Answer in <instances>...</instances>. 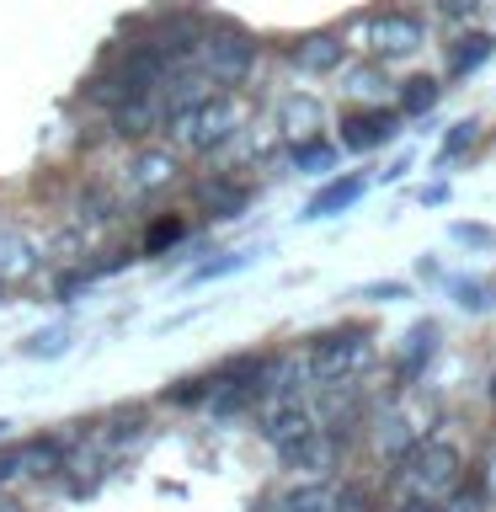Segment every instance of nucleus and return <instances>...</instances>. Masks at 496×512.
Here are the masks:
<instances>
[{"instance_id": "1", "label": "nucleus", "mask_w": 496, "mask_h": 512, "mask_svg": "<svg viewBox=\"0 0 496 512\" xmlns=\"http://www.w3.org/2000/svg\"><path fill=\"white\" fill-rule=\"evenodd\" d=\"M166 134L182 155H219L224 144H235V134H240V102L230 91H214L208 102H198L192 112H182V118H171Z\"/></svg>"}, {"instance_id": "2", "label": "nucleus", "mask_w": 496, "mask_h": 512, "mask_svg": "<svg viewBox=\"0 0 496 512\" xmlns=\"http://www.w3.org/2000/svg\"><path fill=\"white\" fill-rule=\"evenodd\" d=\"M368 363H374V331H363V326L320 331L310 342V352H304V368L320 384H352Z\"/></svg>"}, {"instance_id": "3", "label": "nucleus", "mask_w": 496, "mask_h": 512, "mask_svg": "<svg viewBox=\"0 0 496 512\" xmlns=\"http://www.w3.org/2000/svg\"><path fill=\"white\" fill-rule=\"evenodd\" d=\"M256 64H262V43H256L246 27H235V22H208L203 27L198 70L214 80V86H240Z\"/></svg>"}, {"instance_id": "4", "label": "nucleus", "mask_w": 496, "mask_h": 512, "mask_svg": "<svg viewBox=\"0 0 496 512\" xmlns=\"http://www.w3.org/2000/svg\"><path fill=\"white\" fill-rule=\"evenodd\" d=\"M400 470H406L411 491L427 496V502H438V496H448L464 480V454L448 438H416L411 454L400 459Z\"/></svg>"}, {"instance_id": "5", "label": "nucleus", "mask_w": 496, "mask_h": 512, "mask_svg": "<svg viewBox=\"0 0 496 512\" xmlns=\"http://www.w3.org/2000/svg\"><path fill=\"white\" fill-rule=\"evenodd\" d=\"M176 176H182V150L171 144H134V155L123 160V192L128 198H160Z\"/></svg>"}, {"instance_id": "6", "label": "nucleus", "mask_w": 496, "mask_h": 512, "mask_svg": "<svg viewBox=\"0 0 496 512\" xmlns=\"http://www.w3.org/2000/svg\"><path fill=\"white\" fill-rule=\"evenodd\" d=\"M59 464H64V438H27V443L0 448V491L38 475H59Z\"/></svg>"}, {"instance_id": "7", "label": "nucleus", "mask_w": 496, "mask_h": 512, "mask_svg": "<svg viewBox=\"0 0 496 512\" xmlns=\"http://www.w3.org/2000/svg\"><path fill=\"white\" fill-rule=\"evenodd\" d=\"M427 43V22L416 11H379L374 22H368V48H374V59H411L416 48Z\"/></svg>"}, {"instance_id": "8", "label": "nucleus", "mask_w": 496, "mask_h": 512, "mask_svg": "<svg viewBox=\"0 0 496 512\" xmlns=\"http://www.w3.org/2000/svg\"><path fill=\"white\" fill-rule=\"evenodd\" d=\"M400 112L395 107H384V102H374V107H352V112H342V150L347 155H368V150H379V144H390V139H400Z\"/></svg>"}, {"instance_id": "9", "label": "nucleus", "mask_w": 496, "mask_h": 512, "mask_svg": "<svg viewBox=\"0 0 496 512\" xmlns=\"http://www.w3.org/2000/svg\"><path fill=\"white\" fill-rule=\"evenodd\" d=\"M288 64L310 80H326V75H342L347 70V38L342 32H304V38L288 43Z\"/></svg>"}, {"instance_id": "10", "label": "nucleus", "mask_w": 496, "mask_h": 512, "mask_svg": "<svg viewBox=\"0 0 496 512\" xmlns=\"http://www.w3.org/2000/svg\"><path fill=\"white\" fill-rule=\"evenodd\" d=\"M160 128H166V107H160V96H134V102H123V107L107 112V134L123 139V144H150Z\"/></svg>"}, {"instance_id": "11", "label": "nucleus", "mask_w": 496, "mask_h": 512, "mask_svg": "<svg viewBox=\"0 0 496 512\" xmlns=\"http://www.w3.org/2000/svg\"><path fill=\"white\" fill-rule=\"evenodd\" d=\"M43 267V246L32 240L22 224H0V283H22Z\"/></svg>"}, {"instance_id": "12", "label": "nucleus", "mask_w": 496, "mask_h": 512, "mask_svg": "<svg viewBox=\"0 0 496 512\" xmlns=\"http://www.w3.org/2000/svg\"><path fill=\"white\" fill-rule=\"evenodd\" d=\"M331 459H336V438L326 427H315V432H304L299 443H288V448H278V464L283 470H294V475H310V480H320L331 470Z\"/></svg>"}, {"instance_id": "13", "label": "nucleus", "mask_w": 496, "mask_h": 512, "mask_svg": "<svg viewBox=\"0 0 496 512\" xmlns=\"http://www.w3.org/2000/svg\"><path fill=\"white\" fill-rule=\"evenodd\" d=\"M155 96H160V107H166V123H171V118H182V112H192L198 102H208V96H214V80H208L198 64H187V70H171L166 86H160Z\"/></svg>"}, {"instance_id": "14", "label": "nucleus", "mask_w": 496, "mask_h": 512, "mask_svg": "<svg viewBox=\"0 0 496 512\" xmlns=\"http://www.w3.org/2000/svg\"><path fill=\"white\" fill-rule=\"evenodd\" d=\"M438 342H443V326H438V320H416V326L406 331V342H400V352H395V379L411 384L432 358H438Z\"/></svg>"}, {"instance_id": "15", "label": "nucleus", "mask_w": 496, "mask_h": 512, "mask_svg": "<svg viewBox=\"0 0 496 512\" xmlns=\"http://www.w3.org/2000/svg\"><path fill=\"white\" fill-rule=\"evenodd\" d=\"M304 432H315V411H310V406H299V400H278V406H267L262 438H267L272 454H278V448H288V443H299Z\"/></svg>"}, {"instance_id": "16", "label": "nucleus", "mask_w": 496, "mask_h": 512, "mask_svg": "<svg viewBox=\"0 0 496 512\" xmlns=\"http://www.w3.org/2000/svg\"><path fill=\"white\" fill-rule=\"evenodd\" d=\"M363 192H368L363 176H336V182H326L310 203H304V219H336V214H347V208L363 203Z\"/></svg>"}, {"instance_id": "17", "label": "nucleus", "mask_w": 496, "mask_h": 512, "mask_svg": "<svg viewBox=\"0 0 496 512\" xmlns=\"http://www.w3.org/2000/svg\"><path fill=\"white\" fill-rule=\"evenodd\" d=\"M491 54H496V38H491V32H459V38L448 43V80H464V75L486 70Z\"/></svg>"}, {"instance_id": "18", "label": "nucleus", "mask_w": 496, "mask_h": 512, "mask_svg": "<svg viewBox=\"0 0 496 512\" xmlns=\"http://www.w3.org/2000/svg\"><path fill=\"white\" fill-rule=\"evenodd\" d=\"M203 203H208V219H240L251 203V187L246 182H224V176H214V182H203Z\"/></svg>"}, {"instance_id": "19", "label": "nucleus", "mask_w": 496, "mask_h": 512, "mask_svg": "<svg viewBox=\"0 0 496 512\" xmlns=\"http://www.w3.org/2000/svg\"><path fill=\"white\" fill-rule=\"evenodd\" d=\"M438 96H443V86L432 75H411L395 86V112L400 118H427V112L438 107Z\"/></svg>"}, {"instance_id": "20", "label": "nucleus", "mask_w": 496, "mask_h": 512, "mask_svg": "<svg viewBox=\"0 0 496 512\" xmlns=\"http://www.w3.org/2000/svg\"><path fill=\"white\" fill-rule=\"evenodd\" d=\"M288 166H294L299 176H326L336 171V144L331 139H294V150H288Z\"/></svg>"}, {"instance_id": "21", "label": "nucleus", "mask_w": 496, "mask_h": 512, "mask_svg": "<svg viewBox=\"0 0 496 512\" xmlns=\"http://www.w3.org/2000/svg\"><path fill=\"white\" fill-rule=\"evenodd\" d=\"M278 507L283 512H342V496H336L326 480H304V486H294Z\"/></svg>"}, {"instance_id": "22", "label": "nucleus", "mask_w": 496, "mask_h": 512, "mask_svg": "<svg viewBox=\"0 0 496 512\" xmlns=\"http://www.w3.org/2000/svg\"><path fill=\"white\" fill-rule=\"evenodd\" d=\"M347 91L363 96L368 107L384 102V91H390V70H384V59H368V64H347Z\"/></svg>"}, {"instance_id": "23", "label": "nucleus", "mask_w": 496, "mask_h": 512, "mask_svg": "<svg viewBox=\"0 0 496 512\" xmlns=\"http://www.w3.org/2000/svg\"><path fill=\"white\" fill-rule=\"evenodd\" d=\"M278 123H283L294 139H310L315 128L326 123V112H320V102H315V96H288V102H283V112H278Z\"/></svg>"}, {"instance_id": "24", "label": "nucleus", "mask_w": 496, "mask_h": 512, "mask_svg": "<svg viewBox=\"0 0 496 512\" xmlns=\"http://www.w3.org/2000/svg\"><path fill=\"white\" fill-rule=\"evenodd\" d=\"M411 443H416V432H411L406 416H384V422H379V454H390L400 464L411 454Z\"/></svg>"}, {"instance_id": "25", "label": "nucleus", "mask_w": 496, "mask_h": 512, "mask_svg": "<svg viewBox=\"0 0 496 512\" xmlns=\"http://www.w3.org/2000/svg\"><path fill=\"white\" fill-rule=\"evenodd\" d=\"M59 352H70V326H48L27 336V358H59Z\"/></svg>"}, {"instance_id": "26", "label": "nucleus", "mask_w": 496, "mask_h": 512, "mask_svg": "<svg viewBox=\"0 0 496 512\" xmlns=\"http://www.w3.org/2000/svg\"><path fill=\"white\" fill-rule=\"evenodd\" d=\"M144 432V411H128V416H112V427L102 432V443H107V454H118L123 443H134Z\"/></svg>"}, {"instance_id": "27", "label": "nucleus", "mask_w": 496, "mask_h": 512, "mask_svg": "<svg viewBox=\"0 0 496 512\" xmlns=\"http://www.w3.org/2000/svg\"><path fill=\"white\" fill-rule=\"evenodd\" d=\"M118 208H123L118 198H107L102 187H91L86 198H80V224H86V219L91 224H112V219H118Z\"/></svg>"}, {"instance_id": "28", "label": "nucleus", "mask_w": 496, "mask_h": 512, "mask_svg": "<svg viewBox=\"0 0 496 512\" xmlns=\"http://www.w3.org/2000/svg\"><path fill=\"white\" fill-rule=\"evenodd\" d=\"M214 395V374H198V379H182L176 390H166L171 406H203V400Z\"/></svg>"}, {"instance_id": "29", "label": "nucleus", "mask_w": 496, "mask_h": 512, "mask_svg": "<svg viewBox=\"0 0 496 512\" xmlns=\"http://www.w3.org/2000/svg\"><path fill=\"white\" fill-rule=\"evenodd\" d=\"M475 134H480V123H475V118H464V123H454V128H448V139H443V150H438V160H443V166H448V160H459L464 150H470V144H475Z\"/></svg>"}, {"instance_id": "30", "label": "nucleus", "mask_w": 496, "mask_h": 512, "mask_svg": "<svg viewBox=\"0 0 496 512\" xmlns=\"http://www.w3.org/2000/svg\"><path fill=\"white\" fill-rule=\"evenodd\" d=\"M491 294H496V288L480 283V278H459V283H454V299L464 304V310H491V304H496Z\"/></svg>"}, {"instance_id": "31", "label": "nucleus", "mask_w": 496, "mask_h": 512, "mask_svg": "<svg viewBox=\"0 0 496 512\" xmlns=\"http://www.w3.org/2000/svg\"><path fill=\"white\" fill-rule=\"evenodd\" d=\"M187 235V224L182 219H160L155 230H150V240H144V251H160V246H176V240Z\"/></svg>"}, {"instance_id": "32", "label": "nucleus", "mask_w": 496, "mask_h": 512, "mask_svg": "<svg viewBox=\"0 0 496 512\" xmlns=\"http://www.w3.org/2000/svg\"><path fill=\"white\" fill-rule=\"evenodd\" d=\"M475 6H480V0H432V11H438L443 22H470Z\"/></svg>"}, {"instance_id": "33", "label": "nucleus", "mask_w": 496, "mask_h": 512, "mask_svg": "<svg viewBox=\"0 0 496 512\" xmlns=\"http://www.w3.org/2000/svg\"><path fill=\"white\" fill-rule=\"evenodd\" d=\"M454 240H464V246H496V235L480 230V224H454Z\"/></svg>"}, {"instance_id": "34", "label": "nucleus", "mask_w": 496, "mask_h": 512, "mask_svg": "<svg viewBox=\"0 0 496 512\" xmlns=\"http://www.w3.org/2000/svg\"><path fill=\"white\" fill-rule=\"evenodd\" d=\"M406 294H411L406 283H368V288H363V299H379V304H384V299H406Z\"/></svg>"}, {"instance_id": "35", "label": "nucleus", "mask_w": 496, "mask_h": 512, "mask_svg": "<svg viewBox=\"0 0 496 512\" xmlns=\"http://www.w3.org/2000/svg\"><path fill=\"white\" fill-rule=\"evenodd\" d=\"M400 512H443V507H438V502H427V496H411V502L400 507Z\"/></svg>"}, {"instance_id": "36", "label": "nucleus", "mask_w": 496, "mask_h": 512, "mask_svg": "<svg viewBox=\"0 0 496 512\" xmlns=\"http://www.w3.org/2000/svg\"><path fill=\"white\" fill-rule=\"evenodd\" d=\"M486 491L496 496V454H491V464H486Z\"/></svg>"}, {"instance_id": "37", "label": "nucleus", "mask_w": 496, "mask_h": 512, "mask_svg": "<svg viewBox=\"0 0 496 512\" xmlns=\"http://www.w3.org/2000/svg\"><path fill=\"white\" fill-rule=\"evenodd\" d=\"M6 288H11V283H0V304H6Z\"/></svg>"}, {"instance_id": "38", "label": "nucleus", "mask_w": 496, "mask_h": 512, "mask_svg": "<svg viewBox=\"0 0 496 512\" xmlns=\"http://www.w3.org/2000/svg\"><path fill=\"white\" fill-rule=\"evenodd\" d=\"M491 400H496V374H491Z\"/></svg>"}, {"instance_id": "39", "label": "nucleus", "mask_w": 496, "mask_h": 512, "mask_svg": "<svg viewBox=\"0 0 496 512\" xmlns=\"http://www.w3.org/2000/svg\"><path fill=\"white\" fill-rule=\"evenodd\" d=\"M6 427H11V422H0V438H6Z\"/></svg>"}]
</instances>
